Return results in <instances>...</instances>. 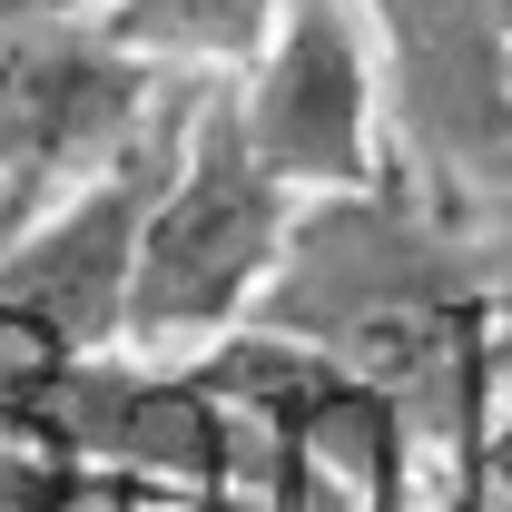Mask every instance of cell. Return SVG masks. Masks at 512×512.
Wrapping results in <instances>:
<instances>
[{
    "mask_svg": "<svg viewBox=\"0 0 512 512\" xmlns=\"http://www.w3.org/2000/svg\"><path fill=\"white\" fill-rule=\"evenodd\" d=\"M69 375H79V355H69L60 335H40L30 316H10V306H0V424L50 434V404H60Z\"/></svg>",
    "mask_w": 512,
    "mask_h": 512,
    "instance_id": "8992f818",
    "label": "cell"
},
{
    "mask_svg": "<svg viewBox=\"0 0 512 512\" xmlns=\"http://www.w3.org/2000/svg\"><path fill=\"white\" fill-rule=\"evenodd\" d=\"M188 109H197V89H178V99L138 128L109 168L50 188L30 217H20V237L0 247V306L30 316L40 335H60L69 355H119L138 217H148V197H158V168H168Z\"/></svg>",
    "mask_w": 512,
    "mask_h": 512,
    "instance_id": "3957f363",
    "label": "cell"
},
{
    "mask_svg": "<svg viewBox=\"0 0 512 512\" xmlns=\"http://www.w3.org/2000/svg\"><path fill=\"white\" fill-rule=\"evenodd\" d=\"M286 0H99L89 30L138 60L148 79H178V89H227L237 69L266 50Z\"/></svg>",
    "mask_w": 512,
    "mask_h": 512,
    "instance_id": "5b68a950",
    "label": "cell"
},
{
    "mask_svg": "<svg viewBox=\"0 0 512 512\" xmlns=\"http://www.w3.org/2000/svg\"><path fill=\"white\" fill-rule=\"evenodd\" d=\"M79 512H178V503H158V493H138V483H89Z\"/></svg>",
    "mask_w": 512,
    "mask_h": 512,
    "instance_id": "9c48e42d",
    "label": "cell"
},
{
    "mask_svg": "<svg viewBox=\"0 0 512 512\" xmlns=\"http://www.w3.org/2000/svg\"><path fill=\"white\" fill-rule=\"evenodd\" d=\"M483 20H493V30H503V40H512V0H483Z\"/></svg>",
    "mask_w": 512,
    "mask_h": 512,
    "instance_id": "7c38bea8",
    "label": "cell"
},
{
    "mask_svg": "<svg viewBox=\"0 0 512 512\" xmlns=\"http://www.w3.org/2000/svg\"><path fill=\"white\" fill-rule=\"evenodd\" d=\"M296 197L247 158V138L227 119L217 89H197L188 128L158 168V197L138 217V256H128V325L119 355L138 365H197L227 335L256 325V296L286 256Z\"/></svg>",
    "mask_w": 512,
    "mask_h": 512,
    "instance_id": "6da1fadb",
    "label": "cell"
},
{
    "mask_svg": "<svg viewBox=\"0 0 512 512\" xmlns=\"http://www.w3.org/2000/svg\"><path fill=\"white\" fill-rule=\"evenodd\" d=\"M99 0H0V40H20V30H50V20H89Z\"/></svg>",
    "mask_w": 512,
    "mask_h": 512,
    "instance_id": "ba28073f",
    "label": "cell"
},
{
    "mask_svg": "<svg viewBox=\"0 0 512 512\" xmlns=\"http://www.w3.org/2000/svg\"><path fill=\"white\" fill-rule=\"evenodd\" d=\"M168 99H178V79H148L138 60H119L89 20L0 40V188L50 197L109 168Z\"/></svg>",
    "mask_w": 512,
    "mask_h": 512,
    "instance_id": "277c9868",
    "label": "cell"
},
{
    "mask_svg": "<svg viewBox=\"0 0 512 512\" xmlns=\"http://www.w3.org/2000/svg\"><path fill=\"white\" fill-rule=\"evenodd\" d=\"M227 119L247 158L296 197H375L404 178L394 158V89H384L375 20L355 0H286L266 50L227 89Z\"/></svg>",
    "mask_w": 512,
    "mask_h": 512,
    "instance_id": "7a4b0ae2",
    "label": "cell"
},
{
    "mask_svg": "<svg viewBox=\"0 0 512 512\" xmlns=\"http://www.w3.org/2000/svg\"><path fill=\"white\" fill-rule=\"evenodd\" d=\"M463 217V247H473V266H483V286H493V306L512 316V188L473 197V207H453Z\"/></svg>",
    "mask_w": 512,
    "mask_h": 512,
    "instance_id": "52a82bcc",
    "label": "cell"
},
{
    "mask_svg": "<svg viewBox=\"0 0 512 512\" xmlns=\"http://www.w3.org/2000/svg\"><path fill=\"white\" fill-rule=\"evenodd\" d=\"M30 207H40V197H20V188H0V247H10V237H20V217H30Z\"/></svg>",
    "mask_w": 512,
    "mask_h": 512,
    "instance_id": "30bf717a",
    "label": "cell"
},
{
    "mask_svg": "<svg viewBox=\"0 0 512 512\" xmlns=\"http://www.w3.org/2000/svg\"><path fill=\"white\" fill-rule=\"evenodd\" d=\"M483 512H512V473H493V463H483Z\"/></svg>",
    "mask_w": 512,
    "mask_h": 512,
    "instance_id": "8fae6325",
    "label": "cell"
}]
</instances>
